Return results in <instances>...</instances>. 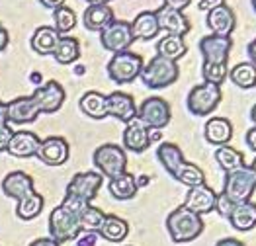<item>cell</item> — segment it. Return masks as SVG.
Masks as SVG:
<instances>
[{
	"instance_id": "cell-38",
	"label": "cell",
	"mask_w": 256,
	"mask_h": 246,
	"mask_svg": "<svg viewBox=\"0 0 256 246\" xmlns=\"http://www.w3.org/2000/svg\"><path fill=\"white\" fill-rule=\"evenodd\" d=\"M104 219H106V213L90 204L80 213V228L82 230H94V232H98L100 226L104 225Z\"/></svg>"
},
{
	"instance_id": "cell-39",
	"label": "cell",
	"mask_w": 256,
	"mask_h": 246,
	"mask_svg": "<svg viewBox=\"0 0 256 246\" xmlns=\"http://www.w3.org/2000/svg\"><path fill=\"white\" fill-rule=\"evenodd\" d=\"M233 209H235V205L231 204L223 194H217V200H215V209L223 219H229L231 217V213H233Z\"/></svg>"
},
{
	"instance_id": "cell-54",
	"label": "cell",
	"mask_w": 256,
	"mask_h": 246,
	"mask_svg": "<svg viewBox=\"0 0 256 246\" xmlns=\"http://www.w3.org/2000/svg\"><path fill=\"white\" fill-rule=\"evenodd\" d=\"M252 170L256 172V156H254V162H252Z\"/></svg>"
},
{
	"instance_id": "cell-28",
	"label": "cell",
	"mask_w": 256,
	"mask_h": 246,
	"mask_svg": "<svg viewBox=\"0 0 256 246\" xmlns=\"http://www.w3.org/2000/svg\"><path fill=\"white\" fill-rule=\"evenodd\" d=\"M229 223L233 225L235 230L240 232H246V230H252L256 226V204L254 202H244V204L235 205L231 217H229Z\"/></svg>"
},
{
	"instance_id": "cell-37",
	"label": "cell",
	"mask_w": 256,
	"mask_h": 246,
	"mask_svg": "<svg viewBox=\"0 0 256 246\" xmlns=\"http://www.w3.org/2000/svg\"><path fill=\"white\" fill-rule=\"evenodd\" d=\"M53 22H55V30L64 36V34H68L70 30H74V26H76V14H74V10L72 8H68V6H59V8H55L53 10Z\"/></svg>"
},
{
	"instance_id": "cell-25",
	"label": "cell",
	"mask_w": 256,
	"mask_h": 246,
	"mask_svg": "<svg viewBox=\"0 0 256 246\" xmlns=\"http://www.w3.org/2000/svg\"><path fill=\"white\" fill-rule=\"evenodd\" d=\"M61 40V34L51 28V26H42L34 32L32 36V49L38 53V55H53L57 43Z\"/></svg>"
},
{
	"instance_id": "cell-19",
	"label": "cell",
	"mask_w": 256,
	"mask_h": 246,
	"mask_svg": "<svg viewBox=\"0 0 256 246\" xmlns=\"http://www.w3.org/2000/svg\"><path fill=\"white\" fill-rule=\"evenodd\" d=\"M215 200H217V194L214 192V188L204 184L188 190V196H186L184 205L190 211L198 213V215H206V213H212L215 209Z\"/></svg>"
},
{
	"instance_id": "cell-12",
	"label": "cell",
	"mask_w": 256,
	"mask_h": 246,
	"mask_svg": "<svg viewBox=\"0 0 256 246\" xmlns=\"http://www.w3.org/2000/svg\"><path fill=\"white\" fill-rule=\"evenodd\" d=\"M233 47L231 36H206L200 41V51L204 55V64H227Z\"/></svg>"
},
{
	"instance_id": "cell-27",
	"label": "cell",
	"mask_w": 256,
	"mask_h": 246,
	"mask_svg": "<svg viewBox=\"0 0 256 246\" xmlns=\"http://www.w3.org/2000/svg\"><path fill=\"white\" fill-rule=\"evenodd\" d=\"M156 158H158V162L164 166V170L170 174L172 178L176 176L178 168H180V166H182V162L186 160V158H184V152H182V148H180L178 144L168 143V141H164V143L158 144V150H156Z\"/></svg>"
},
{
	"instance_id": "cell-42",
	"label": "cell",
	"mask_w": 256,
	"mask_h": 246,
	"mask_svg": "<svg viewBox=\"0 0 256 246\" xmlns=\"http://www.w3.org/2000/svg\"><path fill=\"white\" fill-rule=\"evenodd\" d=\"M192 4V0H164V6H168L172 10H184V8H188Z\"/></svg>"
},
{
	"instance_id": "cell-4",
	"label": "cell",
	"mask_w": 256,
	"mask_h": 246,
	"mask_svg": "<svg viewBox=\"0 0 256 246\" xmlns=\"http://www.w3.org/2000/svg\"><path fill=\"white\" fill-rule=\"evenodd\" d=\"M92 160H94L96 170L102 176H106L108 180L128 172V154H126V148L120 146V144L106 143L98 146L94 150Z\"/></svg>"
},
{
	"instance_id": "cell-1",
	"label": "cell",
	"mask_w": 256,
	"mask_h": 246,
	"mask_svg": "<svg viewBox=\"0 0 256 246\" xmlns=\"http://www.w3.org/2000/svg\"><path fill=\"white\" fill-rule=\"evenodd\" d=\"M166 230L176 244H186L204 232V219L186 205H180L166 217Z\"/></svg>"
},
{
	"instance_id": "cell-26",
	"label": "cell",
	"mask_w": 256,
	"mask_h": 246,
	"mask_svg": "<svg viewBox=\"0 0 256 246\" xmlns=\"http://www.w3.org/2000/svg\"><path fill=\"white\" fill-rule=\"evenodd\" d=\"M158 22H156V14L154 12H141L137 14V18L131 22V34H133V40H145L149 41L152 38H156L158 34Z\"/></svg>"
},
{
	"instance_id": "cell-14",
	"label": "cell",
	"mask_w": 256,
	"mask_h": 246,
	"mask_svg": "<svg viewBox=\"0 0 256 246\" xmlns=\"http://www.w3.org/2000/svg\"><path fill=\"white\" fill-rule=\"evenodd\" d=\"M124 146L129 152H135V154L145 152L150 146V129L147 125H143L137 118H133L129 123H126Z\"/></svg>"
},
{
	"instance_id": "cell-35",
	"label": "cell",
	"mask_w": 256,
	"mask_h": 246,
	"mask_svg": "<svg viewBox=\"0 0 256 246\" xmlns=\"http://www.w3.org/2000/svg\"><path fill=\"white\" fill-rule=\"evenodd\" d=\"M215 160L227 174V172H233L236 168H240L244 164V156L236 148H233L231 144H223L215 150Z\"/></svg>"
},
{
	"instance_id": "cell-6",
	"label": "cell",
	"mask_w": 256,
	"mask_h": 246,
	"mask_svg": "<svg viewBox=\"0 0 256 246\" xmlns=\"http://www.w3.org/2000/svg\"><path fill=\"white\" fill-rule=\"evenodd\" d=\"M80 215L64 209L63 205H57L49 215V236L57 240L59 244L74 240L80 234Z\"/></svg>"
},
{
	"instance_id": "cell-5",
	"label": "cell",
	"mask_w": 256,
	"mask_h": 246,
	"mask_svg": "<svg viewBox=\"0 0 256 246\" xmlns=\"http://www.w3.org/2000/svg\"><path fill=\"white\" fill-rule=\"evenodd\" d=\"M143 57L133 51H120L114 53V57L108 62V76L116 84H129L139 78L143 70Z\"/></svg>"
},
{
	"instance_id": "cell-8",
	"label": "cell",
	"mask_w": 256,
	"mask_h": 246,
	"mask_svg": "<svg viewBox=\"0 0 256 246\" xmlns=\"http://www.w3.org/2000/svg\"><path fill=\"white\" fill-rule=\"evenodd\" d=\"M104 182V176L98 170H88V172H78L70 178V182L64 190V198H72L78 202L90 204L98 196L100 188Z\"/></svg>"
},
{
	"instance_id": "cell-41",
	"label": "cell",
	"mask_w": 256,
	"mask_h": 246,
	"mask_svg": "<svg viewBox=\"0 0 256 246\" xmlns=\"http://www.w3.org/2000/svg\"><path fill=\"white\" fill-rule=\"evenodd\" d=\"M12 127L10 125H0V152H6V146L12 139Z\"/></svg>"
},
{
	"instance_id": "cell-44",
	"label": "cell",
	"mask_w": 256,
	"mask_h": 246,
	"mask_svg": "<svg viewBox=\"0 0 256 246\" xmlns=\"http://www.w3.org/2000/svg\"><path fill=\"white\" fill-rule=\"evenodd\" d=\"M30 246H61L57 240H53L51 236H43V238H38V240H34Z\"/></svg>"
},
{
	"instance_id": "cell-43",
	"label": "cell",
	"mask_w": 256,
	"mask_h": 246,
	"mask_svg": "<svg viewBox=\"0 0 256 246\" xmlns=\"http://www.w3.org/2000/svg\"><path fill=\"white\" fill-rule=\"evenodd\" d=\"M221 4H225V0H200V10H214L217 6H221Z\"/></svg>"
},
{
	"instance_id": "cell-33",
	"label": "cell",
	"mask_w": 256,
	"mask_h": 246,
	"mask_svg": "<svg viewBox=\"0 0 256 246\" xmlns=\"http://www.w3.org/2000/svg\"><path fill=\"white\" fill-rule=\"evenodd\" d=\"M233 84H236L238 88H242V90H250V88H254L256 86V64L252 62H238L235 64L231 70H229V74H227Z\"/></svg>"
},
{
	"instance_id": "cell-47",
	"label": "cell",
	"mask_w": 256,
	"mask_h": 246,
	"mask_svg": "<svg viewBox=\"0 0 256 246\" xmlns=\"http://www.w3.org/2000/svg\"><path fill=\"white\" fill-rule=\"evenodd\" d=\"M0 125H8V108L2 100H0Z\"/></svg>"
},
{
	"instance_id": "cell-29",
	"label": "cell",
	"mask_w": 256,
	"mask_h": 246,
	"mask_svg": "<svg viewBox=\"0 0 256 246\" xmlns=\"http://www.w3.org/2000/svg\"><path fill=\"white\" fill-rule=\"evenodd\" d=\"M80 112L92 118V120H104L108 118V108H106V96L102 92H96V90H90L82 94L80 102H78Z\"/></svg>"
},
{
	"instance_id": "cell-53",
	"label": "cell",
	"mask_w": 256,
	"mask_h": 246,
	"mask_svg": "<svg viewBox=\"0 0 256 246\" xmlns=\"http://www.w3.org/2000/svg\"><path fill=\"white\" fill-rule=\"evenodd\" d=\"M250 120H252V123L256 125V104L252 106V110H250Z\"/></svg>"
},
{
	"instance_id": "cell-45",
	"label": "cell",
	"mask_w": 256,
	"mask_h": 246,
	"mask_svg": "<svg viewBox=\"0 0 256 246\" xmlns=\"http://www.w3.org/2000/svg\"><path fill=\"white\" fill-rule=\"evenodd\" d=\"M246 144L256 152V125L252 129H248V133H246Z\"/></svg>"
},
{
	"instance_id": "cell-20",
	"label": "cell",
	"mask_w": 256,
	"mask_h": 246,
	"mask_svg": "<svg viewBox=\"0 0 256 246\" xmlns=\"http://www.w3.org/2000/svg\"><path fill=\"white\" fill-rule=\"evenodd\" d=\"M206 22H208V28L212 30L214 36H225V38L233 34V30L236 26L235 12L227 4H221L214 10H210Z\"/></svg>"
},
{
	"instance_id": "cell-30",
	"label": "cell",
	"mask_w": 256,
	"mask_h": 246,
	"mask_svg": "<svg viewBox=\"0 0 256 246\" xmlns=\"http://www.w3.org/2000/svg\"><path fill=\"white\" fill-rule=\"evenodd\" d=\"M98 234L108 242H122L129 234V223L118 215H106L104 225L100 226Z\"/></svg>"
},
{
	"instance_id": "cell-48",
	"label": "cell",
	"mask_w": 256,
	"mask_h": 246,
	"mask_svg": "<svg viewBox=\"0 0 256 246\" xmlns=\"http://www.w3.org/2000/svg\"><path fill=\"white\" fill-rule=\"evenodd\" d=\"M215 246H246V244H242L238 238H221Z\"/></svg>"
},
{
	"instance_id": "cell-10",
	"label": "cell",
	"mask_w": 256,
	"mask_h": 246,
	"mask_svg": "<svg viewBox=\"0 0 256 246\" xmlns=\"http://www.w3.org/2000/svg\"><path fill=\"white\" fill-rule=\"evenodd\" d=\"M133 34H131V24L124 20H112L106 28L100 32V43L106 51L120 53L128 51L133 45Z\"/></svg>"
},
{
	"instance_id": "cell-23",
	"label": "cell",
	"mask_w": 256,
	"mask_h": 246,
	"mask_svg": "<svg viewBox=\"0 0 256 246\" xmlns=\"http://www.w3.org/2000/svg\"><path fill=\"white\" fill-rule=\"evenodd\" d=\"M114 18V10L110 4H88L82 14V24L90 32H102Z\"/></svg>"
},
{
	"instance_id": "cell-21",
	"label": "cell",
	"mask_w": 256,
	"mask_h": 246,
	"mask_svg": "<svg viewBox=\"0 0 256 246\" xmlns=\"http://www.w3.org/2000/svg\"><path fill=\"white\" fill-rule=\"evenodd\" d=\"M8 123H34L40 118V110L32 96H20L6 104Z\"/></svg>"
},
{
	"instance_id": "cell-17",
	"label": "cell",
	"mask_w": 256,
	"mask_h": 246,
	"mask_svg": "<svg viewBox=\"0 0 256 246\" xmlns=\"http://www.w3.org/2000/svg\"><path fill=\"white\" fill-rule=\"evenodd\" d=\"M40 143L42 139L32 131H14L10 143L6 146V152L16 158H30V156H36Z\"/></svg>"
},
{
	"instance_id": "cell-3",
	"label": "cell",
	"mask_w": 256,
	"mask_h": 246,
	"mask_svg": "<svg viewBox=\"0 0 256 246\" xmlns=\"http://www.w3.org/2000/svg\"><path fill=\"white\" fill-rule=\"evenodd\" d=\"M180 76V68L178 62L164 59L160 55H154L149 62L143 64V70L139 74V78L143 80V84L150 88V90H160L166 88L178 80Z\"/></svg>"
},
{
	"instance_id": "cell-15",
	"label": "cell",
	"mask_w": 256,
	"mask_h": 246,
	"mask_svg": "<svg viewBox=\"0 0 256 246\" xmlns=\"http://www.w3.org/2000/svg\"><path fill=\"white\" fill-rule=\"evenodd\" d=\"M106 108L108 116L116 118L118 122L129 123L137 116V106L131 94L126 92H112L106 96Z\"/></svg>"
},
{
	"instance_id": "cell-9",
	"label": "cell",
	"mask_w": 256,
	"mask_h": 246,
	"mask_svg": "<svg viewBox=\"0 0 256 246\" xmlns=\"http://www.w3.org/2000/svg\"><path fill=\"white\" fill-rule=\"evenodd\" d=\"M143 125H147L149 129H164L172 120L170 106L164 98L158 96H150L147 100H143V104L137 108V116H135Z\"/></svg>"
},
{
	"instance_id": "cell-50",
	"label": "cell",
	"mask_w": 256,
	"mask_h": 246,
	"mask_svg": "<svg viewBox=\"0 0 256 246\" xmlns=\"http://www.w3.org/2000/svg\"><path fill=\"white\" fill-rule=\"evenodd\" d=\"M248 57H250V62L256 64V40L250 41V45H248Z\"/></svg>"
},
{
	"instance_id": "cell-31",
	"label": "cell",
	"mask_w": 256,
	"mask_h": 246,
	"mask_svg": "<svg viewBox=\"0 0 256 246\" xmlns=\"http://www.w3.org/2000/svg\"><path fill=\"white\" fill-rule=\"evenodd\" d=\"M188 53V47L184 43L182 36H174V34H166L162 40L156 43V55L170 59V61H178Z\"/></svg>"
},
{
	"instance_id": "cell-36",
	"label": "cell",
	"mask_w": 256,
	"mask_h": 246,
	"mask_svg": "<svg viewBox=\"0 0 256 246\" xmlns=\"http://www.w3.org/2000/svg\"><path fill=\"white\" fill-rule=\"evenodd\" d=\"M174 178H176L180 184L188 186V188H196V186L206 184V174H204V170H202L198 164L188 162V160L182 162V166L178 168V172H176Z\"/></svg>"
},
{
	"instance_id": "cell-11",
	"label": "cell",
	"mask_w": 256,
	"mask_h": 246,
	"mask_svg": "<svg viewBox=\"0 0 256 246\" xmlns=\"http://www.w3.org/2000/svg\"><path fill=\"white\" fill-rule=\"evenodd\" d=\"M32 98L38 106L40 114H55L63 108L64 100H66V92L57 80H47L34 90Z\"/></svg>"
},
{
	"instance_id": "cell-46",
	"label": "cell",
	"mask_w": 256,
	"mask_h": 246,
	"mask_svg": "<svg viewBox=\"0 0 256 246\" xmlns=\"http://www.w3.org/2000/svg\"><path fill=\"white\" fill-rule=\"evenodd\" d=\"M40 2H42V6H45V8H51V10H55V8L63 6L66 0H40Z\"/></svg>"
},
{
	"instance_id": "cell-2",
	"label": "cell",
	"mask_w": 256,
	"mask_h": 246,
	"mask_svg": "<svg viewBox=\"0 0 256 246\" xmlns=\"http://www.w3.org/2000/svg\"><path fill=\"white\" fill-rule=\"evenodd\" d=\"M256 190V172L252 166L242 164L240 168H236L233 172L225 174V186H223V196L231 202L233 205L250 202L252 194Z\"/></svg>"
},
{
	"instance_id": "cell-49",
	"label": "cell",
	"mask_w": 256,
	"mask_h": 246,
	"mask_svg": "<svg viewBox=\"0 0 256 246\" xmlns=\"http://www.w3.org/2000/svg\"><path fill=\"white\" fill-rule=\"evenodd\" d=\"M8 45V32L4 30V26L0 24V51H4Z\"/></svg>"
},
{
	"instance_id": "cell-16",
	"label": "cell",
	"mask_w": 256,
	"mask_h": 246,
	"mask_svg": "<svg viewBox=\"0 0 256 246\" xmlns=\"http://www.w3.org/2000/svg\"><path fill=\"white\" fill-rule=\"evenodd\" d=\"M156 22H158V30L174 34V36H186L190 32V20L184 16V12L180 10H172L168 6H160L156 12Z\"/></svg>"
},
{
	"instance_id": "cell-18",
	"label": "cell",
	"mask_w": 256,
	"mask_h": 246,
	"mask_svg": "<svg viewBox=\"0 0 256 246\" xmlns=\"http://www.w3.org/2000/svg\"><path fill=\"white\" fill-rule=\"evenodd\" d=\"M2 192H4V196L20 202L26 196H30V194L36 192L34 190V178L30 174L22 172V170H14V172H10V174L4 176V180H2Z\"/></svg>"
},
{
	"instance_id": "cell-34",
	"label": "cell",
	"mask_w": 256,
	"mask_h": 246,
	"mask_svg": "<svg viewBox=\"0 0 256 246\" xmlns=\"http://www.w3.org/2000/svg\"><path fill=\"white\" fill-rule=\"evenodd\" d=\"M43 205H45L43 198L38 192H34V194L26 196L24 200L18 202L16 215H18V219H22V221H32V219H36L43 211Z\"/></svg>"
},
{
	"instance_id": "cell-51",
	"label": "cell",
	"mask_w": 256,
	"mask_h": 246,
	"mask_svg": "<svg viewBox=\"0 0 256 246\" xmlns=\"http://www.w3.org/2000/svg\"><path fill=\"white\" fill-rule=\"evenodd\" d=\"M135 182H137V186L141 188V186H147L150 182L149 176H139V178H135Z\"/></svg>"
},
{
	"instance_id": "cell-40",
	"label": "cell",
	"mask_w": 256,
	"mask_h": 246,
	"mask_svg": "<svg viewBox=\"0 0 256 246\" xmlns=\"http://www.w3.org/2000/svg\"><path fill=\"white\" fill-rule=\"evenodd\" d=\"M98 238H100V234L94 230H80V234L74 240H76V246H96Z\"/></svg>"
},
{
	"instance_id": "cell-52",
	"label": "cell",
	"mask_w": 256,
	"mask_h": 246,
	"mask_svg": "<svg viewBox=\"0 0 256 246\" xmlns=\"http://www.w3.org/2000/svg\"><path fill=\"white\" fill-rule=\"evenodd\" d=\"M88 4H110L112 0H86Z\"/></svg>"
},
{
	"instance_id": "cell-55",
	"label": "cell",
	"mask_w": 256,
	"mask_h": 246,
	"mask_svg": "<svg viewBox=\"0 0 256 246\" xmlns=\"http://www.w3.org/2000/svg\"><path fill=\"white\" fill-rule=\"evenodd\" d=\"M252 6H254V10H256V0H252Z\"/></svg>"
},
{
	"instance_id": "cell-22",
	"label": "cell",
	"mask_w": 256,
	"mask_h": 246,
	"mask_svg": "<svg viewBox=\"0 0 256 246\" xmlns=\"http://www.w3.org/2000/svg\"><path fill=\"white\" fill-rule=\"evenodd\" d=\"M204 135H206V141L212 144H217V146L229 144V141L233 139V123L227 118H212L206 122Z\"/></svg>"
},
{
	"instance_id": "cell-24",
	"label": "cell",
	"mask_w": 256,
	"mask_h": 246,
	"mask_svg": "<svg viewBox=\"0 0 256 246\" xmlns=\"http://www.w3.org/2000/svg\"><path fill=\"white\" fill-rule=\"evenodd\" d=\"M108 190H110V194H112L114 200H118V202H129V200H133L137 196L139 186L135 182V176L133 174L124 172V174H120L116 178H110Z\"/></svg>"
},
{
	"instance_id": "cell-7",
	"label": "cell",
	"mask_w": 256,
	"mask_h": 246,
	"mask_svg": "<svg viewBox=\"0 0 256 246\" xmlns=\"http://www.w3.org/2000/svg\"><path fill=\"white\" fill-rule=\"evenodd\" d=\"M221 100H223L221 86L212 82H202V84H196L188 94V110L196 118H206L214 110H217Z\"/></svg>"
},
{
	"instance_id": "cell-13",
	"label": "cell",
	"mask_w": 256,
	"mask_h": 246,
	"mask_svg": "<svg viewBox=\"0 0 256 246\" xmlns=\"http://www.w3.org/2000/svg\"><path fill=\"white\" fill-rule=\"evenodd\" d=\"M68 143L63 137H47L40 143L36 156L47 166H61L68 160Z\"/></svg>"
},
{
	"instance_id": "cell-32",
	"label": "cell",
	"mask_w": 256,
	"mask_h": 246,
	"mask_svg": "<svg viewBox=\"0 0 256 246\" xmlns=\"http://www.w3.org/2000/svg\"><path fill=\"white\" fill-rule=\"evenodd\" d=\"M53 57L59 64H72L74 61L80 59V43L76 38H68V36H61V40L57 43Z\"/></svg>"
}]
</instances>
